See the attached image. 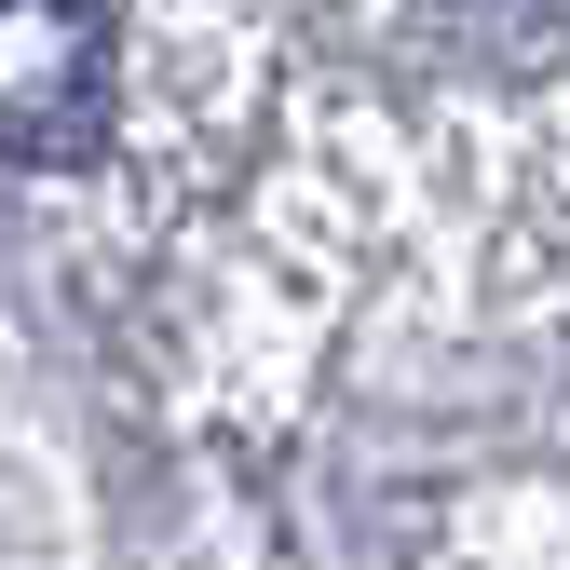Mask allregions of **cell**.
<instances>
[{
	"label": "cell",
	"instance_id": "cell-1",
	"mask_svg": "<svg viewBox=\"0 0 570 570\" xmlns=\"http://www.w3.org/2000/svg\"><path fill=\"white\" fill-rule=\"evenodd\" d=\"M122 82L109 0H0V164H96Z\"/></svg>",
	"mask_w": 570,
	"mask_h": 570
}]
</instances>
